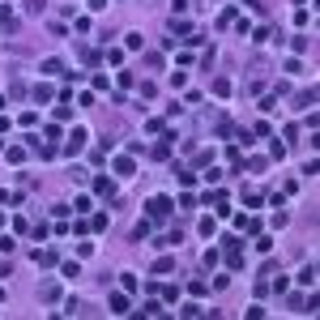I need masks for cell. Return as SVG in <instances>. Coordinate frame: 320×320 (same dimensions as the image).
Returning a JSON list of instances; mask_svg holds the SVG:
<instances>
[{
	"mask_svg": "<svg viewBox=\"0 0 320 320\" xmlns=\"http://www.w3.org/2000/svg\"><path fill=\"white\" fill-rule=\"evenodd\" d=\"M196 227H201V235H205V239H209V235H213V231H218V222H213V218H201V222H196Z\"/></svg>",
	"mask_w": 320,
	"mask_h": 320,
	"instance_id": "obj_17",
	"label": "cell"
},
{
	"mask_svg": "<svg viewBox=\"0 0 320 320\" xmlns=\"http://www.w3.org/2000/svg\"><path fill=\"white\" fill-rule=\"evenodd\" d=\"M180 184H184V188H192V184H196V171H188V167H180Z\"/></svg>",
	"mask_w": 320,
	"mask_h": 320,
	"instance_id": "obj_20",
	"label": "cell"
},
{
	"mask_svg": "<svg viewBox=\"0 0 320 320\" xmlns=\"http://www.w3.org/2000/svg\"><path fill=\"white\" fill-rule=\"evenodd\" d=\"M107 307H111L115 316H128V312H133V303H128V294H111V299H107Z\"/></svg>",
	"mask_w": 320,
	"mask_h": 320,
	"instance_id": "obj_2",
	"label": "cell"
},
{
	"mask_svg": "<svg viewBox=\"0 0 320 320\" xmlns=\"http://www.w3.org/2000/svg\"><path fill=\"white\" fill-rule=\"evenodd\" d=\"M77 274H81V265H73V260H68V265H60V278H64V282H73Z\"/></svg>",
	"mask_w": 320,
	"mask_h": 320,
	"instance_id": "obj_13",
	"label": "cell"
},
{
	"mask_svg": "<svg viewBox=\"0 0 320 320\" xmlns=\"http://www.w3.org/2000/svg\"><path fill=\"white\" fill-rule=\"evenodd\" d=\"M141 312H145V316H162V312H167V307H162V303H158V299H150V303H145V307H141Z\"/></svg>",
	"mask_w": 320,
	"mask_h": 320,
	"instance_id": "obj_16",
	"label": "cell"
},
{
	"mask_svg": "<svg viewBox=\"0 0 320 320\" xmlns=\"http://www.w3.org/2000/svg\"><path fill=\"white\" fill-rule=\"evenodd\" d=\"M145 235H150V222H137V227H133V231H128V239H133V243H137V239H145Z\"/></svg>",
	"mask_w": 320,
	"mask_h": 320,
	"instance_id": "obj_11",
	"label": "cell"
},
{
	"mask_svg": "<svg viewBox=\"0 0 320 320\" xmlns=\"http://www.w3.org/2000/svg\"><path fill=\"white\" fill-rule=\"evenodd\" d=\"M0 222H5V218H0Z\"/></svg>",
	"mask_w": 320,
	"mask_h": 320,
	"instance_id": "obj_25",
	"label": "cell"
},
{
	"mask_svg": "<svg viewBox=\"0 0 320 320\" xmlns=\"http://www.w3.org/2000/svg\"><path fill=\"white\" fill-rule=\"evenodd\" d=\"M81 145H86V128H73V133H68V145H64V150H68V154H77Z\"/></svg>",
	"mask_w": 320,
	"mask_h": 320,
	"instance_id": "obj_6",
	"label": "cell"
},
{
	"mask_svg": "<svg viewBox=\"0 0 320 320\" xmlns=\"http://www.w3.org/2000/svg\"><path fill=\"white\" fill-rule=\"evenodd\" d=\"M188 294H192V299H201V294H205V282L192 278V282H188Z\"/></svg>",
	"mask_w": 320,
	"mask_h": 320,
	"instance_id": "obj_18",
	"label": "cell"
},
{
	"mask_svg": "<svg viewBox=\"0 0 320 320\" xmlns=\"http://www.w3.org/2000/svg\"><path fill=\"white\" fill-rule=\"evenodd\" d=\"M213 94H218V99H227V94H231V81L218 77V81H213Z\"/></svg>",
	"mask_w": 320,
	"mask_h": 320,
	"instance_id": "obj_14",
	"label": "cell"
},
{
	"mask_svg": "<svg viewBox=\"0 0 320 320\" xmlns=\"http://www.w3.org/2000/svg\"><path fill=\"white\" fill-rule=\"evenodd\" d=\"M312 103H316V86H307V90L294 94V107H299V111H312Z\"/></svg>",
	"mask_w": 320,
	"mask_h": 320,
	"instance_id": "obj_3",
	"label": "cell"
},
{
	"mask_svg": "<svg viewBox=\"0 0 320 320\" xmlns=\"http://www.w3.org/2000/svg\"><path fill=\"white\" fill-rule=\"evenodd\" d=\"M43 73L47 77H60V73H68V68H64V60H43Z\"/></svg>",
	"mask_w": 320,
	"mask_h": 320,
	"instance_id": "obj_9",
	"label": "cell"
},
{
	"mask_svg": "<svg viewBox=\"0 0 320 320\" xmlns=\"http://www.w3.org/2000/svg\"><path fill=\"white\" fill-rule=\"evenodd\" d=\"M171 205H175V201L171 196H150V218H167V213H171Z\"/></svg>",
	"mask_w": 320,
	"mask_h": 320,
	"instance_id": "obj_1",
	"label": "cell"
},
{
	"mask_svg": "<svg viewBox=\"0 0 320 320\" xmlns=\"http://www.w3.org/2000/svg\"><path fill=\"white\" fill-rule=\"evenodd\" d=\"M94 192L99 196H115V184L107 180V175H99V180H94Z\"/></svg>",
	"mask_w": 320,
	"mask_h": 320,
	"instance_id": "obj_7",
	"label": "cell"
},
{
	"mask_svg": "<svg viewBox=\"0 0 320 320\" xmlns=\"http://www.w3.org/2000/svg\"><path fill=\"white\" fill-rule=\"evenodd\" d=\"M47 9V0H26V13H43Z\"/></svg>",
	"mask_w": 320,
	"mask_h": 320,
	"instance_id": "obj_24",
	"label": "cell"
},
{
	"mask_svg": "<svg viewBox=\"0 0 320 320\" xmlns=\"http://www.w3.org/2000/svg\"><path fill=\"white\" fill-rule=\"evenodd\" d=\"M171 34H184V39H188V34H192V26H188V21H171Z\"/></svg>",
	"mask_w": 320,
	"mask_h": 320,
	"instance_id": "obj_23",
	"label": "cell"
},
{
	"mask_svg": "<svg viewBox=\"0 0 320 320\" xmlns=\"http://www.w3.org/2000/svg\"><path fill=\"white\" fill-rule=\"evenodd\" d=\"M213 265H218V248H209V252L201 256V269H213Z\"/></svg>",
	"mask_w": 320,
	"mask_h": 320,
	"instance_id": "obj_15",
	"label": "cell"
},
{
	"mask_svg": "<svg viewBox=\"0 0 320 320\" xmlns=\"http://www.w3.org/2000/svg\"><path fill=\"white\" fill-rule=\"evenodd\" d=\"M299 286H316V265H303L299 269Z\"/></svg>",
	"mask_w": 320,
	"mask_h": 320,
	"instance_id": "obj_10",
	"label": "cell"
},
{
	"mask_svg": "<svg viewBox=\"0 0 320 320\" xmlns=\"http://www.w3.org/2000/svg\"><path fill=\"white\" fill-rule=\"evenodd\" d=\"M180 243V231H162L158 239H154V248H175Z\"/></svg>",
	"mask_w": 320,
	"mask_h": 320,
	"instance_id": "obj_8",
	"label": "cell"
},
{
	"mask_svg": "<svg viewBox=\"0 0 320 320\" xmlns=\"http://www.w3.org/2000/svg\"><path fill=\"white\" fill-rule=\"evenodd\" d=\"M5 158H9V162H21V158H26V150H21V145H9Z\"/></svg>",
	"mask_w": 320,
	"mask_h": 320,
	"instance_id": "obj_19",
	"label": "cell"
},
{
	"mask_svg": "<svg viewBox=\"0 0 320 320\" xmlns=\"http://www.w3.org/2000/svg\"><path fill=\"white\" fill-rule=\"evenodd\" d=\"M111 171H115V175H137V162L124 154V158H115V162H111Z\"/></svg>",
	"mask_w": 320,
	"mask_h": 320,
	"instance_id": "obj_5",
	"label": "cell"
},
{
	"mask_svg": "<svg viewBox=\"0 0 320 320\" xmlns=\"http://www.w3.org/2000/svg\"><path fill=\"white\" fill-rule=\"evenodd\" d=\"M162 299L175 303V299H180V286H175V282H171V286H162Z\"/></svg>",
	"mask_w": 320,
	"mask_h": 320,
	"instance_id": "obj_22",
	"label": "cell"
},
{
	"mask_svg": "<svg viewBox=\"0 0 320 320\" xmlns=\"http://www.w3.org/2000/svg\"><path fill=\"white\" fill-rule=\"evenodd\" d=\"M154 274H175V260H167V256H162L158 265H154Z\"/></svg>",
	"mask_w": 320,
	"mask_h": 320,
	"instance_id": "obj_21",
	"label": "cell"
},
{
	"mask_svg": "<svg viewBox=\"0 0 320 320\" xmlns=\"http://www.w3.org/2000/svg\"><path fill=\"white\" fill-rule=\"evenodd\" d=\"M68 175H73V180H77V184H86V180H90V171H86V167H81V162H73V167H68Z\"/></svg>",
	"mask_w": 320,
	"mask_h": 320,
	"instance_id": "obj_12",
	"label": "cell"
},
{
	"mask_svg": "<svg viewBox=\"0 0 320 320\" xmlns=\"http://www.w3.org/2000/svg\"><path fill=\"white\" fill-rule=\"evenodd\" d=\"M39 299L43 303H56V299H60V282H43V286H39Z\"/></svg>",
	"mask_w": 320,
	"mask_h": 320,
	"instance_id": "obj_4",
	"label": "cell"
}]
</instances>
